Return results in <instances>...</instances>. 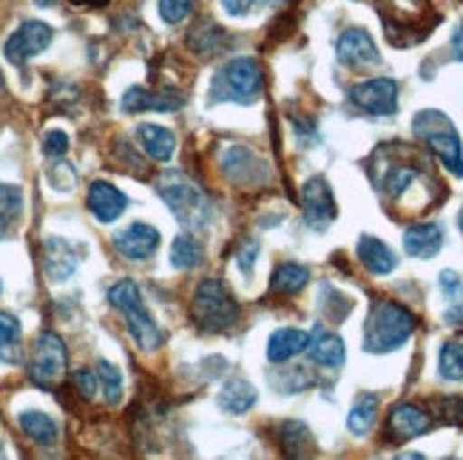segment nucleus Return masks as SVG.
I'll return each mask as SVG.
<instances>
[{
	"instance_id": "obj_10",
	"label": "nucleus",
	"mask_w": 463,
	"mask_h": 460,
	"mask_svg": "<svg viewBox=\"0 0 463 460\" xmlns=\"http://www.w3.org/2000/svg\"><path fill=\"white\" fill-rule=\"evenodd\" d=\"M335 57H338V63H345L350 69H367V66L381 63V54H378L373 34L361 26L341 32V37L335 40Z\"/></svg>"
},
{
	"instance_id": "obj_12",
	"label": "nucleus",
	"mask_w": 463,
	"mask_h": 460,
	"mask_svg": "<svg viewBox=\"0 0 463 460\" xmlns=\"http://www.w3.org/2000/svg\"><path fill=\"white\" fill-rule=\"evenodd\" d=\"M430 429H432V418L418 404H395L387 418V424H384V435L392 444L412 441V437L427 435Z\"/></svg>"
},
{
	"instance_id": "obj_4",
	"label": "nucleus",
	"mask_w": 463,
	"mask_h": 460,
	"mask_svg": "<svg viewBox=\"0 0 463 460\" xmlns=\"http://www.w3.org/2000/svg\"><path fill=\"white\" fill-rule=\"evenodd\" d=\"M412 131L415 136L424 143L440 163H444L452 174L463 176V146H460V134L452 126V119L444 111H418L412 119Z\"/></svg>"
},
{
	"instance_id": "obj_37",
	"label": "nucleus",
	"mask_w": 463,
	"mask_h": 460,
	"mask_svg": "<svg viewBox=\"0 0 463 460\" xmlns=\"http://www.w3.org/2000/svg\"><path fill=\"white\" fill-rule=\"evenodd\" d=\"M71 387L77 390V395L83 398V401H91L97 395L99 384H97V375L91 370H74L71 372Z\"/></svg>"
},
{
	"instance_id": "obj_21",
	"label": "nucleus",
	"mask_w": 463,
	"mask_h": 460,
	"mask_svg": "<svg viewBox=\"0 0 463 460\" xmlns=\"http://www.w3.org/2000/svg\"><path fill=\"white\" fill-rule=\"evenodd\" d=\"M444 248V230L438 222H420L404 230V250L415 258H432Z\"/></svg>"
},
{
	"instance_id": "obj_28",
	"label": "nucleus",
	"mask_w": 463,
	"mask_h": 460,
	"mask_svg": "<svg viewBox=\"0 0 463 460\" xmlns=\"http://www.w3.org/2000/svg\"><path fill=\"white\" fill-rule=\"evenodd\" d=\"M310 282V270L305 265H296V262H288V265H279L270 276V290L276 296H296L298 290H305Z\"/></svg>"
},
{
	"instance_id": "obj_42",
	"label": "nucleus",
	"mask_w": 463,
	"mask_h": 460,
	"mask_svg": "<svg viewBox=\"0 0 463 460\" xmlns=\"http://www.w3.org/2000/svg\"><path fill=\"white\" fill-rule=\"evenodd\" d=\"M440 287H444V293L452 298V302H460V293H463V278L452 270H444L440 273Z\"/></svg>"
},
{
	"instance_id": "obj_18",
	"label": "nucleus",
	"mask_w": 463,
	"mask_h": 460,
	"mask_svg": "<svg viewBox=\"0 0 463 460\" xmlns=\"http://www.w3.org/2000/svg\"><path fill=\"white\" fill-rule=\"evenodd\" d=\"M276 441H279V449H281V455H285V460H310L316 452L313 432L307 424H301V421L279 424Z\"/></svg>"
},
{
	"instance_id": "obj_7",
	"label": "nucleus",
	"mask_w": 463,
	"mask_h": 460,
	"mask_svg": "<svg viewBox=\"0 0 463 460\" xmlns=\"http://www.w3.org/2000/svg\"><path fill=\"white\" fill-rule=\"evenodd\" d=\"M54 40V29L43 20H26V23H20L9 40L4 43V57L9 60L12 66H26L32 57L43 54Z\"/></svg>"
},
{
	"instance_id": "obj_24",
	"label": "nucleus",
	"mask_w": 463,
	"mask_h": 460,
	"mask_svg": "<svg viewBox=\"0 0 463 460\" xmlns=\"http://www.w3.org/2000/svg\"><path fill=\"white\" fill-rule=\"evenodd\" d=\"M256 387L250 381H245V378H231V381L219 390L216 395V404L222 412L228 415H245L256 407Z\"/></svg>"
},
{
	"instance_id": "obj_49",
	"label": "nucleus",
	"mask_w": 463,
	"mask_h": 460,
	"mask_svg": "<svg viewBox=\"0 0 463 460\" xmlns=\"http://www.w3.org/2000/svg\"><path fill=\"white\" fill-rule=\"evenodd\" d=\"M458 225H460V233H463V211H460V216H458Z\"/></svg>"
},
{
	"instance_id": "obj_31",
	"label": "nucleus",
	"mask_w": 463,
	"mask_h": 460,
	"mask_svg": "<svg viewBox=\"0 0 463 460\" xmlns=\"http://www.w3.org/2000/svg\"><path fill=\"white\" fill-rule=\"evenodd\" d=\"M94 375L109 407H117L123 401V372H119V367H114L111 361H97Z\"/></svg>"
},
{
	"instance_id": "obj_16",
	"label": "nucleus",
	"mask_w": 463,
	"mask_h": 460,
	"mask_svg": "<svg viewBox=\"0 0 463 460\" xmlns=\"http://www.w3.org/2000/svg\"><path fill=\"white\" fill-rule=\"evenodd\" d=\"M305 352L310 355V361L316 367H325V370H338V367H345V361H347L345 342H341L335 333H327L325 327H316L310 333V344H307Z\"/></svg>"
},
{
	"instance_id": "obj_30",
	"label": "nucleus",
	"mask_w": 463,
	"mask_h": 460,
	"mask_svg": "<svg viewBox=\"0 0 463 460\" xmlns=\"http://www.w3.org/2000/svg\"><path fill=\"white\" fill-rule=\"evenodd\" d=\"M199 262H203V245H199L191 233L176 236L171 242V265L176 270H191Z\"/></svg>"
},
{
	"instance_id": "obj_36",
	"label": "nucleus",
	"mask_w": 463,
	"mask_h": 460,
	"mask_svg": "<svg viewBox=\"0 0 463 460\" xmlns=\"http://www.w3.org/2000/svg\"><path fill=\"white\" fill-rule=\"evenodd\" d=\"M281 375H285V381H281V378H273V384L281 392H301V390H305L313 381V378L307 375V370H301V367H288Z\"/></svg>"
},
{
	"instance_id": "obj_39",
	"label": "nucleus",
	"mask_w": 463,
	"mask_h": 460,
	"mask_svg": "<svg viewBox=\"0 0 463 460\" xmlns=\"http://www.w3.org/2000/svg\"><path fill=\"white\" fill-rule=\"evenodd\" d=\"M49 176H52V183H54L57 191H71L77 185V171L69 163H54Z\"/></svg>"
},
{
	"instance_id": "obj_33",
	"label": "nucleus",
	"mask_w": 463,
	"mask_h": 460,
	"mask_svg": "<svg viewBox=\"0 0 463 460\" xmlns=\"http://www.w3.org/2000/svg\"><path fill=\"white\" fill-rule=\"evenodd\" d=\"M438 372L440 378H447V381H463V344L460 342H447L440 347Z\"/></svg>"
},
{
	"instance_id": "obj_32",
	"label": "nucleus",
	"mask_w": 463,
	"mask_h": 460,
	"mask_svg": "<svg viewBox=\"0 0 463 460\" xmlns=\"http://www.w3.org/2000/svg\"><path fill=\"white\" fill-rule=\"evenodd\" d=\"M222 40H225V32H222V29L213 26V23H205V26H196V29L188 34V46H191L194 54L208 57V54H213V52L222 49Z\"/></svg>"
},
{
	"instance_id": "obj_2",
	"label": "nucleus",
	"mask_w": 463,
	"mask_h": 460,
	"mask_svg": "<svg viewBox=\"0 0 463 460\" xmlns=\"http://www.w3.org/2000/svg\"><path fill=\"white\" fill-rule=\"evenodd\" d=\"M156 193L163 196V202L171 208L174 219L185 230L205 228L211 219V202L194 179L185 171H165L156 179Z\"/></svg>"
},
{
	"instance_id": "obj_35",
	"label": "nucleus",
	"mask_w": 463,
	"mask_h": 460,
	"mask_svg": "<svg viewBox=\"0 0 463 460\" xmlns=\"http://www.w3.org/2000/svg\"><path fill=\"white\" fill-rule=\"evenodd\" d=\"M156 9H159V17H163L168 26H176L191 14L194 0H159Z\"/></svg>"
},
{
	"instance_id": "obj_44",
	"label": "nucleus",
	"mask_w": 463,
	"mask_h": 460,
	"mask_svg": "<svg viewBox=\"0 0 463 460\" xmlns=\"http://www.w3.org/2000/svg\"><path fill=\"white\" fill-rule=\"evenodd\" d=\"M452 57L458 63H463V23H458L452 29Z\"/></svg>"
},
{
	"instance_id": "obj_11",
	"label": "nucleus",
	"mask_w": 463,
	"mask_h": 460,
	"mask_svg": "<svg viewBox=\"0 0 463 460\" xmlns=\"http://www.w3.org/2000/svg\"><path fill=\"white\" fill-rule=\"evenodd\" d=\"M159 242H163L159 230L146 222H131L128 228L114 233V250L128 262H146L156 253Z\"/></svg>"
},
{
	"instance_id": "obj_38",
	"label": "nucleus",
	"mask_w": 463,
	"mask_h": 460,
	"mask_svg": "<svg viewBox=\"0 0 463 460\" xmlns=\"http://www.w3.org/2000/svg\"><path fill=\"white\" fill-rule=\"evenodd\" d=\"M435 409H438L440 421L463 424V401L460 398H440V401H435Z\"/></svg>"
},
{
	"instance_id": "obj_1",
	"label": "nucleus",
	"mask_w": 463,
	"mask_h": 460,
	"mask_svg": "<svg viewBox=\"0 0 463 460\" xmlns=\"http://www.w3.org/2000/svg\"><path fill=\"white\" fill-rule=\"evenodd\" d=\"M415 327H418L415 315L404 305L381 298V302L373 305L364 322V350L373 355L395 352L410 342Z\"/></svg>"
},
{
	"instance_id": "obj_46",
	"label": "nucleus",
	"mask_w": 463,
	"mask_h": 460,
	"mask_svg": "<svg viewBox=\"0 0 463 460\" xmlns=\"http://www.w3.org/2000/svg\"><path fill=\"white\" fill-rule=\"evenodd\" d=\"M69 4H74V6H91V9H97V6H106L109 0H69Z\"/></svg>"
},
{
	"instance_id": "obj_17",
	"label": "nucleus",
	"mask_w": 463,
	"mask_h": 460,
	"mask_svg": "<svg viewBox=\"0 0 463 460\" xmlns=\"http://www.w3.org/2000/svg\"><path fill=\"white\" fill-rule=\"evenodd\" d=\"M123 315H126L128 335L134 338V344H137L139 350L151 352V350H156L159 344H163V330H159V324L154 322V315L146 310L143 302H137V305L126 307Z\"/></svg>"
},
{
	"instance_id": "obj_29",
	"label": "nucleus",
	"mask_w": 463,
	"mask_h": 460,
	"mask_svg": "<svg viewBox=\"0 0 463 460\" xmlns=\"http://www.w3.org/2000/svg\"><path fill=\"white\" fill-rule=\"evenodd\" d=\"M375 418H378V395L375 392H361L355 398V404L347 415V429L361 437V435H367L375 424Z\"/></svg>"
},
{
	"instance_id": "obj_3",
	"label": "nucleus",
	"mask_w": 463,
	"mask_h": 460,
	"mask_svg": "<svg viewBox=\"0 0 463 460\" xmlns=\"http://www.w3.org/2000/svg\"><path fill=\"white\" fill-rule=\"evenodd\" d=\"M265 74L256 57H233L211 80V103H239L250 106L259 99Z\"/></svg>"
},
{
	"instance_id": "obj_45",
	"label": "nucleus",
	"mask_w": 463,
	"mask_h": 460,
	"mask_svg": "<svg viewBox=\"0 0 463 460\" xmlns=\"http://www.w3.org/2000/svg\"><path fill=\"white\" fill-rule=\"evenodd\" d=\"M447 322L449 324H463V298H460V302H455L452 310H447Z\"/></svg>"
},
{
	"instance_id": "obj_6",
	"label": "nucleus",
	"mask_w": 463,
	"mask_h": 460,
	"mask_svg": "<svg viewBox=\"0 0 463 460\" xmlns=\"http://www.w3.org/2000/svg\"><path fill=\"white\" fill-rule=\"evenodd\" d=\"M69 367V350L66 342L52 330H43L32 344L29 355V381L40 390H54L63 381Z\"/></svg>"
},
{
	"instance_id": "obj_41",
	"label": "nucleus",
	"mask_w": 463,
	"mask_h": 460,
	"mask_svg": "<svg viewBox=\"0 0 463 460\" xmlns=\"http://www.w3.org/2000/svg\"><path fill=\"white\" fill-rule=\"evenodd\" d=\"M256 258H259V242H256V239H245V242H241V248H239V253H236L239 270L245 273V276H250Z\"/></svg>"
},
{
	"instance_id": "obj_26",
	"label": "nucleus",
	"mask_w": 463,
	"mask_h": 460,
	"mask_svg": "<svg viewBox=\"0 0 463 460\" xmlns=\"http://www.w3.org/2000/svg\"><path fill=\"white\" fill-rule=\"evenodd\" d=\"M20 338H24V327H20L17 315L0 310V361H4V364H20V361H24V347H20Z\"/></svg>"
},
{
	"instance_id": "obj_48",
	"label": "nucleus",
	"mask_w": 463,
	"mask_h": 460,
	"mask_svg": "<svg viewBox=\"0 0 463 460\" xmlns=\"http://www.w3.org/2000/svg\"><path fill=\"white\" fill-rule=\"evenodd\" d=\"M253 4H261V6H276V4H281V0H253Z\"/></svg>"
},
{
	"instance_id": "obj_20",
	"label": "nucleus",
	"mask_w": 463,
	"mask_h": 460,
	"mask_svg": "<svg viewBox=\"0 0 463 460\" xmlns=\"http://www.w3.org/2000/svg\"><path fill=\"white\" fill-rule=\"evenodd\" d=\"M185 99L179 97L176 91H165V94H151L143 86H131L123 94V111L126 114H139V111H174V108H183Z\"/></svg>"
},
{
	"instance_id": "obj_51",
	"label": "nucleus",
	"mask_w": 463,
	"mask_h": 460,
	"mask_svg": "<svg viewBox=\"0 0 463 460\" xmlns=\"http://www.w3.org/2000/svg\"><path fill=\"white\" fill-rule=\"evenodd\" d=\"M0 89H4V77H0Z\"/></svg>"
},
{
	"instance_id": "obj_43",
	"label": "nucleus",
	"mask_w": 463,
	"mask_h": 460,
	"mask_svg": "<svg viewBox=\"0 0 463 460\" xmlns=\"http://www.w3.org/2000/svg\"><path fill=\"white\" fill-rule=\"evenodd\" d=\"M253 6V0H222V9L231 14V17H245Z\"/></svg>"
},
{
	"instance_id": "obj_13",
	"label": "nucleus",
	"mask_w": 463,
	"mask_h": 460,
	"mask_svg": "<svg viewBox=\"0 0 463 460\" xmlns=\"http://www.w3.org/2000/svg\"><path fill=\"white\" fill-rule=\"evenodd\" d=\"M222 171L233 185H261L268 179V165L265 159L256 156L245 146H231L222 154Z\"/></svg>"
},
{
	"instance_id": "obj_34",
	"label": "nucleus",
	"mask_w": 463,
	"mask_h": 460,
	"mask_svg": "<svg viewBox=\"0 0 463 460\" xmlns=\"http://www.w3.org/2000/svg\"><path fill=\"white\" fill-rule=\"evenodd\" d=\"M418 179V171L415 168H410V165H398V168H392L387 176H384V191H387V196H392V199H398L401 193H404L412 183Z\"/></svg>"
},
{
	"instance_id": "obj_15",
	"label": "nucleus",
	"mask_w": 463,
	"mask_h": 460,
	"mask_svg": "<svg viewBox=\"0 0 463 460\" xmlns=\"http://www.w3.org/2000/svg\"><path fill=\"white\" fill-rule=\"evenodd\" d=\"M86 205H89V213L97 219V222L111 225V222H117V219L126 213V208H128V196H126L123 191H119L117 185L103 183V179H97V183H91V188H89Z\"/></svg>"
},
{
	"instance_id": "obj_27",
	"label": "nucleus",
	"mask_w": 463,
	"mask_h": 460,
	"mask_svg": "<svg viewBox=\"0 0 463 460\" xmlns=\"http://www.w3.org/2000/svg\"><path fill=\"white\" fill-rule=\"evenodd\" d=\"M20 216H24V188L0 183V239L12 236Z\"/></svg>"
},
{
	"instance_id": "obj_14",
	"label": "nucleus",
	"mask_w": 463,
	"mask_h": 460,
	"mask_svg": "<svg viewBox=\"0 0 463 460\" xmlns=\"http://www.w3.org/2000/svg\"><path fill=\"white\" fill-rule=\"evenodd\" d=\"M80 253L63 236H49L43 242V273L52 285H63L77 273Z\"/></svg>"
},
{
	"instance_id": "obj_50",
	"label": "nucleus",
	"mask_w": 463,
	"mask_h": 460,
	"mask_svg": "<svg viewBox=\"0 0 463 460\" xmlns=\"http://www.w3.org/2000/svg\"><path fill=\"white\" fill-rule=\"evenodd\" d=\"M40 6H52V0H40Z\"/></svg>"
},
{
	"instance_id": "obj_8",
	"label": "nucleus",
	"mask_w": 463,
	"mask_h": 460,
	"mask_svg": "<svg viewBox=\"0 0 463 460\" xmlns=\"http://www.w3.org/2000/svg\"><path fill=\"white\" fill-rule=\"evenodd\" d=\"M353 106L373 117H392L398 111V83L392 77H373L350 89Z\"/></svg>"
},
{
	"instance_id": "obj_25",
	"label": "nucleus",
	"mask_w": 463,
	"mask_h": 460,
	"mask_svg": "<svg viewBox=\"0 0 463 460\" xmlns=\"http://www.w3.org/2000/svg\"><path fill=\"white\" fill-rule=\"evenodd\" d=\"M17 424L20 429H24V435L29 437V441L40 444V446H52L57 441V424H54V418L46 415V412H40V409H24L17 415Z\"/></svg>"
},
{
	"instance_id": "obj_9",
	"label": "nucleus",
	"mask_w": 463,
	"mask_h": 460,
	"mask_svg": "<svg viewBox=\"0 0 463 460\" xmlns=\"http://www.w3.org/2000/svg\"><path fill=\"white\" fill-rule=\"evenodd\" d=\"M301 205H305V222L318 233L327 230V225L338 216L335 196L325 176H313L301 185Z\"/></svg>"
},
{
	"instance_id": "obj_52",
	"label": "nucleus",
	"mask_w": 463,
	"mask_h": 460,
	"mask_svg": "<svg viewBox=\"0 0 463 460\" xmlns=\"http://www.w3.org/2000/svg\"><path fill=\"white\" fill-rule=\"evenodd\" d=\"M0 290H4V285H0Z\"/></svg>"
},
{
	"instance_id": "obj_47",
	"label": "nucleus",
	"mask_w": 463,
	"mask_h": 460,
	"mask_svg": "<svg viewBox=\"0 0 463 460\" xmlns=\"http://www.w3.org/2000/svg\"><path fill=\"white\" fill-rule=\"evenodd\" d=\"M395 460H427L424 455H420V452H401Z\"/></svg>"
},
{
	"instance_id": "obj_22",
	"label": "nucleus",
	"mask_w": 463,
	"mask_h": 460,
	"mask_svg": "<svg viewBox=\"0 0 463 460\" xmlns=\"http://www.w3.org/2000/svg\"><path fill=\"white\" fill-rule=\"evenodd\" d=\"M358 262L364 265L373 276H390L398 268V256L387 242H381L375 236L358 239Z\"/></svg>"
},
{
	"instance_id": "obj_19",
	"label": "nucleus",
	"mask_w": 463,
	"mask_h": 460,
	"mask_svg": "<svg viewBox=\"0 0 463 460\" xmlns=\"http://www.w3.org/2000/svg\"><path fill=\"white\" fill-rule=\"evenodd\" d=\"M310 344V333L296 327H281L268 338V361L270 364H288L296 355H301Z\"/></svg>"
},
{
	"instance_id": "obj_40",
	"label": "nucleus",
	"mask_w": 463,
	"mask_h": 460,
	"mask_svg": "<svg viewBox=\"0 0 463 460\" xmlns=\"http://www.w3.org/2000/svg\"><path fill=\"white\" fill-rule=\"evenodd\" d=\"M69 134L66 131H49L46 136H43V154L46 156H52V159H60V156H66V151H69Z\"/></svg>"
},
{
	"instance_id": "obj_5",
	"label": "nucleus",
	"mask_w": 463,
	"mask_h": 460,
	"mask_svg": "<svg viewBox=\"0 0 463 460\" xmlns=\"http://www.w3.org/2000/svg\"><path fill=\"white\" fill-rule=\"evenodd\" d=\"M194 322L203 333H228L239 322V305L219 278H205L194 293Z\"/></svg>"
},
{
	"instance_id": "obj_23",
	"label": "nucleus",
	"mask_w": 463,
	"mask_h": 460,
	"mask_svg": "<svg viewBox=\"0 0 463 460\" xmlns=\"http://www.w3.org/2000/svg\"><path fill=\"white\" fill-rule=\"evenodd\" d=\"M137 139L139 146H143V151L156 159V163H168V159L174 156L176 151V136L171 128L165 126H156V123H143L137 128Z\"/></svg>"
}]
</instances>
